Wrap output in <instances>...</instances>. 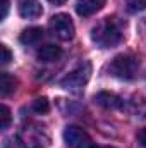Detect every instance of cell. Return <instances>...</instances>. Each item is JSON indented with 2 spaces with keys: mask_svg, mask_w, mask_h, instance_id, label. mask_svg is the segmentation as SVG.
Here are the masks:
<instances>
[{
  "mask_svg": "<svg viewBox=\"0 0 146 148\" xmlns=\"http://www.w3.org/2000/svg\"><path fill=\"white\" fill-rule=\"evenodd\" d=\"M33 110L36 114H45L48 112V100L46 98H38L33 102Z\"/></svg>",
  "mask_w": 146,
  "mask_h": 148,
  "instance_id": "14",
  "label": "cell"
},
{
  "mask_svg": "<svg viewBox=\"0 0 146 148\" xmlns=\"http://www.w3.org/2000/svg\"><path fill=\"white\" fill-rule=\"evenodd\" d=\"M16 90V79L9 73H0V95L7 97Z\"/></svg>",
  "mask_w": 146,
  "mask_h": 148,
  "instance_id": "12",
  "label": "cell"
},
{
  "mask_svg": "<svg viewBox=\"0 0 146 148\" xmlns=\"http://www.w3.org/2000/svg\"><path fill=\"white\" fill-rule=\"evenodd\" d=\"M48 2H50V3H55V5H62L65 0H48Z\"/></svg>",
  "mask_w": 146,
  "mask_h": 148,
  "instance_id": "19",
  "label": "cell"
},
{
  "mask_svg": "<svg viewBox=\"0 0 146 148\" xmlns=\"http://www.w3.org/2000/svg\"><path fill=\"white\" fill-rule=\"evenodd\" d=\"M0 53H2V57H0V62L5 66V64H9L10 60H12V53H10V50L5 47V45H0Z\"/></svg>",
  "mask_w": 146,
  "mask_h": 148,
  "instance_id": "15",
  "label": "cell"
},
{
  "mask_svg": "<svg viewBox=\"0 0 146 148\" xmlns=\"http://www.w3.org/2000/svg\"><path fill=\"white\" fill-rule=\"evenodd\" d=\"M43 38V29L38 28V26H33V28H28L21 33V43L24 45H36L38 41Z\"/></svg>",
  "mask_w": 146,
  "mask_h": 148,
  "instance_id": "11",
  "label": "cell"
},
{
  "mask_svg": "<svg viewBox=\"0 0 146 148\" xmlns=\"http://www.w3.org/2000/svg\"><path fill=\"white\" fill-rule=\"evenodd\" d=\"M64 141L69 148H89L91 140L88 133L77 126H67L64 131Z\"/></svg>",
  "mask_w": 146,
  "mask_h": 148,
  "instance_id": "6",
  "label": "cell"
},
{
  "mask_svg": "<svg viewBox=\"0 0 146 148\" xmlns=\"http://www.w3.org/2000/svg\"><path fill=\"white\" fill-rule=\"evenodd\" d=\"M36 57L40 62H55V60H59L60 57H62V48L60 47H57V45H43L41 48H38L36 52Z\"/></svg>",
  "mask_w": 146,
  "mask_h": 148,
  "instance_id": "9",
  "label": "cell"
},
{
  "mask_svg": "<svg viewBox=\"0 0 146 148\" xmlns=\"http://www.w3.org/2000/svg\"><path fill=\"white\" fill-rule=\"evenodd\" d=\"M0 117H2L0 127H2V129H7L9 124H10V110H9L7 105H2V107H0Z\"/></svg>",
  "mask_w": 146,
  "mask_h": 148,
  "instance_id": "13",
  "label": "cell"
},
{
  "mask_svg": "<svg viewBox=\"0 0 146 148\" xmlns=\"http://www.w3.org/2000/svg\"><path fill=\"white\" fill-rule=\"evenodd\" d=\"M139 69V60L131 55V53H120L117 57H113L107 66V71L110 76L117 77V79H132Z\"/></svg>",
  "mask_w": 146,
  "mask_h": 148,
  "instance_id": "3",
  "label": "cell"
},
{
  "mask_svg": "<svg viewBox=\"0 0 146 148\" xmlns=\"http://www.w3.org/2000/svg\"><path fill=\"white\" fill-rule=\"evenodd\" d=\"M17 10L24 19H36L43 14L40 0H17Z\"/></svg>",
  "mask_w": 146,
  "mask_h": 148,
  "instance_id": "7",
  "label": "cell"
},
{
  "mask_svg": "<svg viewBox=\"0 0 146 148\" xmlns=\"http://www.w3.org/2000/svg\"><path fill=\"white\" fill-rule=\"evenodd\" d=\"M50 31L62 41H69L74 38L76 28H74L72 19L67 14H55L50 19Z\"/></svg>",
  "mask_w": 146,
  "mask_h": 148,
  "instance_id": "5",
  "label": "cell"
},
{
  "mask_svg": "<svg viewBox=\"0 0 146 148\" xmlns=\"http://www.w3.org/2000/svg\"><path fill=\"white\" fill-rule=\"evenodd\" d=\"M103 5H105V0H77L76 10L79 16L88 17V16H93L98 10H102Z\"/></svg>",
  "mask_w": 146,
  "mask_h": 148,
  "instance_id": "8",
  "label": "cell"
},
{
  "mask_svg": "<svg viewBox=\"0 0 146 148\" xmlns=\"http://www.w3.org/2000/svg\"><path fill=\"white\" fill-rule=\"evenodd\" d=\"M89 148H110V147H89Z\"/></svg>",
  "mask_w": 146,
  "mask_h": 148,
  "instance_id": "20",
  "label": "cell"
},
{
  "mask_svg": "<svg viewBox=\"0 0 146 148\" xmlns=\"http://www.w3.org/2000/svg\"><path fill=\"white\" fill-rule=\"evenodd\" d=\"M19 145L21 148H46L50 145V134L45 126L29 122L19 131Z\"/></svg>",
  "mask_w": 146,
  "mask_h": 148,
  "instance_id": "2",
  "label": "cell"
},
{
  "mask_svg": "<svg viewBox=\"0 0 146 148\" xmlns=\"http://www.w3.org/2000/svg\"><path fill=\"white\" fill-rule=\"evenodd\" d=\"M7 12H9V0H3V3H2V19L7 17Z\"/></svg>",
  "mask_w": 146,
  "mask_h": 148,
  "instance_id": "18",
  "label": "cell"
},
{
  "mask_svg": "<svg viewBox=\"0 0 146 148\" xmlns=\"http://www.w3.org/2000/svg\"><path fill=\"white\" fill-rule=\"evenodd\" d=\"M129 9L132 12L136 10H145L146 9V0H129Z\"/></svg>",
  "mask_w": 146,
  "mask_h": 148,
  "instance_id": "16",
  "label": "cell"
},
{
  "mask_svg": "<svg viewBox=\"0 0 146 148\" xmlns=\"http://www.w3.org/2000/svg\"><path fill=\"white\" fill-rule=\"evenodd\" d=\"M93 100H95L98 105L105 107V109H120V107L124 105V102H122L120 97H117V95H113V93H108V91H102V93L95 95Z\"/></svg>",
  "mask_w": 146,
  "mask_h": 148,
  "instance_id": "10",
  "label": "cell"
},
{
  "mask_svg": "<svg viewBox=\"0 0 146 148\" xmlns=\"http://www.w3.org/2000/svg\"><path fill=\"white\" fill-rule=\"evenodd\" d=\"M122 24L115 17H105L102 19L93 29H91V40L100 48H112L122 41Z\"/></svg>",
  "mask_w": 146,
  "mask_h": 148,
  "instance_id": "1",
  "label": "cell"
},
{
  "mask_svg": "<svg viewBox=\"0 0 146 148\" xmlns=\"http://www.w3.org/2000/svg\"><path fill=\"white\" fill-rule=\"evenodd\" d=\"M89 74H91V66L89 62H83L79 64L74 71L67 74L64 79H62V88H65L67 91H72V93H79L83 91V88L86 86V83L89 81Z\"/></svg>",
  "mask_w": 146,
  "mask_h": 148,
  "instance_id": "4",
  "label": "cell"
},
{
  "mask_svg": "<svg viewBox=\"0 0 146 148\" xmlns=\"http://www.w3.org/2000/svg\"><path fill=\"white\" fill-rule=\"evenodd\" d=\"M136 138H138V143L143 148H146V127H143V129L138 131V136H136Z\"/></svg>",
  "mask_w": 146,
  "mask_h": 148,
  "instance_id": "17",
  "label": "cell"
}]
</instances>
